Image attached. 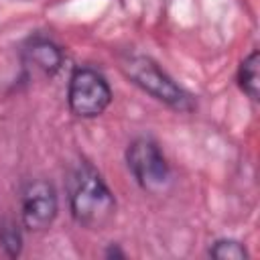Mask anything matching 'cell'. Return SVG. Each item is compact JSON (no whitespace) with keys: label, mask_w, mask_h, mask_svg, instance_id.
Returning <instances> with one entry per match:
<instances>
[{"label":"cell","mask_w":260,"mask_h":260,"mask_svg":"<svg viewBox=\"0 0 260 260\" xmlns=\"http://www.w3.org/2000/svg\"><path fill=\"white\" fill-rule=\"evenodd\" d=\"M209 256L217 260H246L248 250L236 240H217L209 248Z\"/></svg>","instance_id":"cell-9"},{"label":"cell","mask_w":260,"mask_h":260,"mask_svg":"<svg viewBox=\"0 0 260 260\" xmlns=\"http://www.w3.org/2000/svg\"><path fill=\"white\" fill-rule=\"evenodd\" d=\"M69 209L73 219L87 230H104L116 215V199L102 175L81 162L69 181Z\"/></svg>","instance_id":"cell-1"},{"label":"cell","mask_w":260,"mask_h":260,"mask_svg":"<svg viewBox=\"0 0 260 260\" xmlns=\"http://www.w3.org/2000/svg\"><path fill=\"white\" fill-rule=\"evenodd\" d=\"M67 102L75 116L95 118L112 102V89L102 73L91 67H77L69 77Z\"/></svg>","instance_id":"cell-3"},{"label":"cell","mask_w":260,"mask_h":260,"mask_svg":"<svg viewBox=\"0 0 260 260\" xmlns=\"http://www.w3.org/2000/svg\"><path fill=\"white\" fill-rule=\"evenodd\" d=\"M126 162L136 183L142 189L158 193L169 185L171 171H169L167 158L162 156L154 140L144 138V136L132 140L126 150Z\"/></svg>","instance_id":"cell-4"},{"label":"cell","mask_w":260,"mask_h":260,"mask_svg":"<svg viewBox=\"0 0 260 260\" xmlns=\"http://www.w3.org/2000/svg\"><path fill=\"white\" fill-rule=\"evenodd\" d=\"M120 67H122L124 75L134 85H138L142 91H146L154 100H158V102H162L169 108L179 110V112L193 110L191 95L181 85H177L173 81V77H169L150 57L128 53L120 59Z\"/></svg>","instance_id":"cell-2"},{"label":"cell","mask_w":260,"mask_h":260,"mask_svg":"<svg viewBox=\"0 0 260 260\" xmlns=\"http://www.w3.org/2000/svg\"><path fill=\"white\" fill-rule=\"evenodd\" d=\"M238 83L244 93L252 100H258V51H252L238 69Z\"/></svg>","instance_id":"cell-7"},{"label":"cell","mask_w":260,"mask_h":260,"mask_svg":"<svg viewBox=\"0 0 260 260\" xmlns=\"http://www.w3.org/2000/svg\"><path fill=\"white\" fill-rule=\"evenodd\" d=\"M0 244L4 248V252L10 258H16L22 250V234L18 230V225L12 219H4L0 223Z\"/></svg>","instance_id":"cell-8"},{"label":"cell","mask_w":260,"mask_h":260,"mask_svg":"<svg viewBox=\"0 0 260 260\" xmlns=\"http://www.w3.org/2000/svg\"><path fill=\"white\" fill-rule=\"evenodd\" d=\"M24 57L30 65H35L39 71H43L45 75H53L61 69V63H63V53L61 49L49 41V39H43V37H37V39H30L26 49H24Z\"/></svg>","instance_id":"cell-6"},{"label":"cell","mask_w":260,"mask_h":260,"mask_svg":"<svg viewBox=\"0 0 260 260\" xmlns=\"http://www.w3.org/2000/svg\"><path fill=\"white\" fill-rule=\"evenodd\" d=\"M20 217L26 230L45 232L57 217V193L45 179L26 183L20 197Z\"/></svg>","instance_id":"cell-5"}]
</instances>
